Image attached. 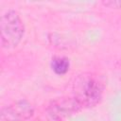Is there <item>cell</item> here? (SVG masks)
<instances>
[{
    "label": "cell",
    "mask_w": 121,
    "mask_h": 121,
    "mask_svg": "<svg viewBox=\"0 0 121 121\" xmlns=\"http://www.w3.org/2000/svg\"><path fill=\"white\" fill-rule=\"evenodd\" d=\"M104 86L96 76L93 74H83L78 76L73 86L74 99L78 106L94 107L102 98Z\"/></svg>",
    "instance_id": "cell-1"
},
{
    "label": "cell",
    "mask_w": 121,
    "mask_h": 121,
    "mask_svg": "<svg viewBox=\"0 0 121 121\" xmlns=\"http://www.w3.org/2000/svg\"><path fill=\"white\" fill-rule=\"evenodd\" d=\"M25 34V26L15 10L5 12L0 21V38L3 48L10 49L16 47Z\"/></svg>",
    "instance_id": "cell-2"
},
{
    "label": "cell",
    "mask_w": 121,
    "mask_h": 121,
    "mask_svg": "<svg viewBox=\"0 0 121 121\" xmlns=\"http://www.w3.org/2000/svg\"><path fill=\"white\" fill-rule=\"evenodd\" d=\"M34 113L33 106L27 100H18L1 110L3 121H26Z\"/></svg>",
    "instance_id": "cell-3"
},
{
    "label": "cell",
    "mask_w": 121,
    "mask_h": 121,
    "mask_svg": "<svg viewBox=\"0 0 121 121\" xmlns=\"http://www.w3.org/2000/svg\"><path fill=\"white\" fill-rule=\"evenodd\" d=\"M80 107L74 98L70 99H60L50 106V114L53 117L66 116L74 112H77Z\"/></svg>",
    "instance_id": "cell-4"
},
{
    "label": "cell",
    "mask_w": 121,
    "mask_h": 121,
    "mask_svg": "<svg viewBox=\"0 0 121 121\" xmlns=\"http://www.w3.org/2000/svg\"><path fill=\"white\" fill-rule=\"evenodd\" d=\"M51 69L58 76L65 75L70 69V61L65 57H55L51 60Z\"/></svg>",
    "instance_id": "cell-5"
},
{
    "label": "cell",
    "mask_w": 121,
    "mask_h": 121,
    "mask_svg": "<svg viewBox=\"0 0 121 121\" xmlns=\"http://www.w3.org/2000/svg\"><path fill=\"white\" fill-rule=\"evenodd\" d=\"M105 6H108L110 8H115V9H120L121 8V1H109V2H104Z\"/></svg>",
    "instance_id": "cell-6"
}]
</instances>
